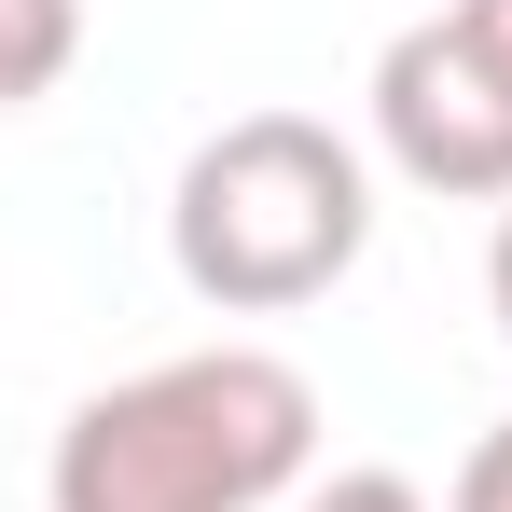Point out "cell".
Wrapping results in <instances>:
<instances>
[{
	"mask_svg": "<svg viewBox=\"0 0 512 512\" xmlns=\"http://www.w3.org/2000/svg\"><path fill=\"white\" fill-rule=\"evenodd\" d=\"M485 305H499V333H512V208H499V250H485Z\"/></svg>",
	"mask_w": 512,
	"mask_h": 512,
	"instance_id": "obj_8",
	"label": "cell"
},
{
	"mask_svg": "<svg viewBox=\"0 0 512 512\" xmlns=\"http://www.w3.org/2000/svg\"><path fill=\"white\" fill-rule=\"evenodd\" d=\"M443 14L471 28V56H485V70H499V84H512V0H443Z\"/></svg>",
	"mask_w": 512,
	"mask_h": 512,
	"instance_id": "obj_7",
	"label": "cell"
},
{
	"mask_svg": "<svg viewBox=\"0 0 512 512\" xmlns=\"http://www.w3.org/2000/svg\"><path fill=\"white\" fill-rule=\"evenodd\" d=\"M443 512H512V416L457 457V485H443Z\"/></svg>",
	"mask_w": 512,
	"mask_h": 512,
	"instance_id": "obj_5",
	"label": "cell"
},
{
	"mask_svg": "<svg viewBox=\"0 0 512 512\" xmlns=\"http://www.w3.org/2000/svg\"><path fill=\"white\" fill-rule=\"evenodd\" d=\"M305 457H319V388L277 346H194V360H153V374L70 402L42 499L56 512H277L305 499Z\"/></svg>",
	"mask_w": 512,
	"mask_h": 512,
	"instance_id": "obj_1",
	"label": "cell"
},
{
	"mask_svg": "<svg viewBox=\"0 0 512 512\" xmlns=\"http://www.w3.org/2000/svg\"><path fill=\"white\" fill-rule=\"evenodd\" d=\"M0 14H14L0 97H56V70H70V0H0Z\"/></svg>",
	"mask_w": 512,
	"mask_h": 512,
	"instance_id": "obj_4",
	"label": "cell"
},
{
	"mask_svg": "<svg viewBox=\"0 0 512 512\" xmlns=\"http://www.w3.org/2000/svg\"><path fill=\"white\" fill-rule=\"evenodd\" d=\"M291 512H429V499H416V471H333V485H305Z\"/></svg>",
	"mask_w": 512,
	"mask_h": 512,
	"instance_id": "obj_6",
	"label": "cell"
},
{
	"mask_svg": "<svg viewBox=\"0 0 512 512\" xmlns=\"http://www.w3.org/2000/svg\"><path fill=\"white\" fill-rule=\"evenodd\" d=\"M374 250V167L319 111H236L167 194V263L222 319H291Z\"/></svg>",
	"mask_w": 512,
	"mask_h": 512,
	"instance_id": "obj_2",
	"label": "cell"
},
{
	"mask_svg": "<svg viewBox=\"0 0 512 512\" xmlns=\"http://www.w3.org/2000/svg\"><path fill=\"white\" fill-rule=\"evenodd\" d=\"M374 139L416 194L457 208H512V84L471 56L457 14H416L388 56H374Z\"/></svg>",
	"mask_w": 512,
	"mask_h": 512,
	"instance_id": "obj_3",
	"label": "cell"
}]
</instances>
